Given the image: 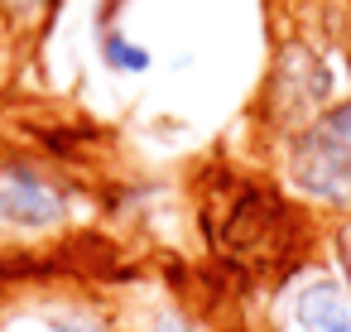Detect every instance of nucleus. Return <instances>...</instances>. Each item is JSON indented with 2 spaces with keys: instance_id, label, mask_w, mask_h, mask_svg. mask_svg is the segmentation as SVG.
<instances>
[{
  "instance_id": "1",
  "label": "nucleus",
  "mask_w": 351,
  "mask_h": 332,
  "mask_svg": "<svg viewBox=\"0 0 351 332\" xmlns=\"http://www.w3.org/2000/svg\"><path fill=\"white\" fill-rule=\"evenodd\" d=\"M97 217L92 183L29 145H0V250H44L87 231Z\"/></svg>"
},
{
  "instance_id": "2",
  "label": "nucleus",
  "mask_w": 351,
  "mask_h": 332,
  "mask_svg": "<svg viewBox=\"0 0 351 332\" xmlns=\"http://www.w3.org/2000/svg\"><path fill=\"white\" fill-rule=\"evenodd\" d=\"M351 73V34H332L322 25H289L265 63L250 121H255V140L269 145L289 130H298L303 121H313L317 111H327Z\"/></svg>"
},
{
  "instance_id": "3",
  "label": "nucleus",
  "mask_w": 351,
  "mask_h": 332,
  "mask_svg": "<svg viewBox=\"0 0 351 332\" xmlns=\"http://www.w3.org/2000/svg\"><path fill=\"white\" fill-rule=\"evenodd\" d=\"M260 154H265V174L284 188V198L298 212L317 222L351 217V73L327 111L260 145Z\"/></svg>"
},
{
  "instance_id": "4",
  "label": "nucleus",
  "mask_w": 351,
  "mask_h": 332,
  "mask_svg": "<svg viewBox=\"0 0 351 332\" xmlns=\"http://www.w3.org/2000/svg\"><path fill=\"white\" fill-rule=\"evenodd\" d=\"M260 332H351V294L327 260H293L260 303Z\"/></svg>"
},
{
  "instance_id": "5",
  "label": "nucleus",
  "mask_w": 351,
  "mask_h": 332,
  "mask_svg": "<svg viewBox=\"0 0 351 332\" xmlns=\"http://www.w3.org/2000/svg\"><path fill=\"white\" fill-rule=\"evenodd\" d=\"M0 332H125V313L82 284H29L0 298Z\"/></svg>"
},
{
  "instance_id": "6",
  "label": "nucleus",
  "mask_w": 351,
  "mask_h": 332,
  "mask_svg": "<svg viewBox=\"0 0 351 332\" xmlns=\"http://www.w3.org/2000/svg\"><path fill=\"white\" fill-rule=\"evenodd\" d=\"M289 212H298V207L284 198V188L274 178H250V183H241L221 202V212L207 222V231H212L217 250H226V255H255L260 246H274V236L284 226L274 217H289Z\"/></svg>"
},
{
  "instance_id": "7",
  "label": "nucleus",
  "mask_w": 351,
  "mask_h": 332,
  "mask_svg": "<svg viewBox=\"0 0 351 332\" xmlns=\"http://www.w3.org/2000/svg\"><path fill=\"white\" fill-rule=\"evenodd\" d=\"M92 44H97V58L111 78H145L154 68V49L125 29V0H97Z\"/></svg>"
},
{
  "instance_id": "8",
  "label": "nucleus",
  "mask_w": 351,
  "mask_h": 332,
  "mask_svg": "<svg viewBox=\"0 0 351 332\" xmlns=\"http://www.w3.org/2000/svg\"><path fill=\"white\" fill-rule=\"evenodd\" d=\"M125 313V332H207V322L173 294H145L135 308Z\"/></svg>"
},
{
  "instance_id": "9",
  "label": "nucleus",
  "mask_w": 351,
  "mask_h": 332,
  "mask_svg": "<svg viewBox=\"0 0 351 332\" xmlns=\"http://www.w3.org/2000/svg\"><path fill=\"white\" fill-rule=\"evenodd\" d=\"M317 246H322L327 270H332V274L346 284V294H351V217H332V222H322Z\"/></svg>"
},
{
  "instance_id": "10",
  "label": "nucleus",
  "mask_w": 351,
  "mask_h": 332,
  "mask_svg": "<svg viewBox=\"0 0 351 332\" xmlns=\"http://www.w3.org/2000/svg\"><path fill=\"white\" fill-rule=\"evenodd\" d=\"M53 10L58 0H0V25H10L15 34H34L39 25H49Z\"/></svg>"
}]
</instances>
